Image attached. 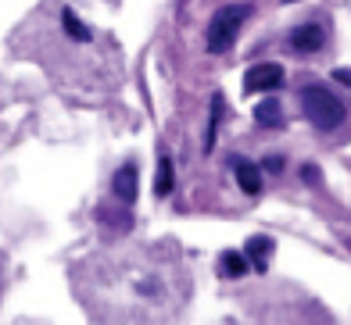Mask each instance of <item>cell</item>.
<instances>
[{"label": "cell", "instance_id": "9", "mask_svg": "<svg viewBox=\"0 0 351 325\" xmlns=\"http://www.w3.org/2000/svg\"><path fill=\"white\" fill-rule=\"evenodd\" d=\"M247 268H251V265H247V257H244L241 250H226V254L219 257V272L226 275V279H241Z\"/></svg>", "mask_w": 351, "mask_h": 325}, {"label": "cell", "instance_id": "14", "mask_svg": "<svg viewBox=\"0 0 351 325\" xmlns=\"http://www.w3.org/2000/svg\"><path fill=\"white\" fill-rule=\"evenodd\" d=\"M265 168H269V172H280V168H283V157H276V154L265 157Z\"/></svg>", "mask_w": 351, "mask_h": 325}, {"label": "cell", "instance_id": "6", "mask_svg": "<svg viewBox=\"0 0 351 325\" xmlns=\"http://www.w3.org/2000/svg\"><path fill=\"white\" fill-rule=\"evenodd\" d=\"M111 190H115V197L122 204H133L136 200V165H122L111 179Z\"/></svg>", "mask_w": 351, "mask_h": 325}, {"label": "cell", "instance_id": "1", "mask_svg": "<svg viewBox=\"0 0 351 325\" xmlns=\"http://www.w3.org/2000/svg\"><path fill=\"white\" fill-rule=\"evenodd\" d=\"M301 111H305V118H308L315 129H323V133L344 125V118H348L341 96L330 93L326 86H315V83L301 90Z\"/></svg>", "mask_w": 351, "mask_h": 325}, {"label": "cell", "instance_id": "4", "mask_svg": "<svg viewBox=\"0 0 351 325\" xmlns=\"http://www.w3.org/2000/svg\"><path fill=\"white\" fill-rule=\"evenodd\" d=\"M323 43H326V32H323V25H315V22L298 25L291 32V51L294 54H315V51H323Z\"/></svg>", "mask_w": 351, "mask_h": 325}, {"label": "cell", "instance_id": "2", "mask_svg": "<svg viewBox=\"0 0 351 325\" xmlns=\"http://www.w3.org/2000/svg\"><path fill=\"white\" fill-rule=\"evenodd\" d=\"M254 4H247V0H237V4H226L219 8L212 14V25H208V51L212 54H226L230 47L237 43V36H241V25L251 18Z\"/></svg>", "mask_w": 351, "mask_h": 325}, {"label": "cell", "instance_id": "12", "mask_svg": "<svg viewBox=\"0 0 351 325\" xmlns=\"http://www.w3.org/2000/svg\"><path fill=\"white\" fill-rule=\"evenodd\" d=\"M61 25H65V32H69L72 40H79V43H86V40H90V29H86L83 22H79L72 11H65V14H61Z\"/></svg>", "mask_w": 351, "mask_h": 325}, {"label": "cell", "instance_id": "10", "mask_svg": "<svg viewBox=\"0 0 351 325\" xmlns=\"http://www.w3.org/2000/svg\"><path fill=\"white\" fill-rule=\"evenodd\" d=\"M176 186V172H172V161L169 157H158V179H154V193L158 197H169Z\"/></svg>", "mask_w": 351, "mask_h": 325}, {"label": "cell", "instance_id": "5", "mask_svg": "<svg viewBox=\"0 0 351 325\" xmlns=\"http://www.w3.org/2000/svg\"><path fill=\"white\" fill-rule=\"evenodd\" d=\"M244 257H247V265H251L254 272H269V257H273V239H269V236H251Z\"/></svg>", "mask_w": 351, "mask_h": 325}, {"label": "cell", "instance_id": "3", "mask_svg": "<svg viewBox=\"0 0 351 325\" xmlns=\"http://www.w3.org/2000/svg\"><path fill=\"white\" fill-rule=\"evenodd\" d=\"M283 86V68L273 61L265 64H251L244 72V90L247 93H269V90H280Z\"/></svg>", "mask_w": 351, "mask_h": 325}, {"label": "cell", "instance_id": "8", "mask_svg": "<svg viewBox=\"0 0 351 325\" xmlns=\"http://www.w3.org/2000/svg\"><path fill=\"white\" fill-rule=\"evenodd\" d=\"M254 122L265 125V129H276V125H283V107H280L276 96H265V101L254 104Z\"/></svg>", "mask_w": 351, "mask_h": 325}, {"label": "cell", "instance_id": "13", "mask_svg": "<svg viewBox=\"0 0 351 325\" xmlns=\"http://www.w3.org/2000/svg\"><path fill=\"white\" fill-rule=\"evenodd\" d=\"M301 175H305V179H308L312 186L319 183V168H315V165H305V168H301Z\"/></svg>", "mask_w": 351, "mask_h": 325}, {"label": "cell", "instance_id": "7", "mask_svg": "<svg viewBox=\"0 0 351 325\" xmlns=\"http://www.w3.org/2000/svg\"><path fill=\"white\" fill-rule=\"evenodd\" d=\"M233 172H237V183H241V190L244 193H262V168L258 165H251V161H244V157H237L233 161Z\"/></svg>", "mask_w": 351, "mask_h": 325}, {"label": "cell", "instance_id": "16", "mask_svg": "<svg viewBox=\"0 0 351 325\" xmlns=\"http://www.w3.org/2000/svg\"><path fill=\"white\" fill-rule=\"evenodd\" d=\"M283 4H298V0H283Z\"/></svg>", "mask_w": 351, "mask_h": 325}, {"label": "cell", "instance_id": "11", "mask_svg": "<svg viewBox=\"0 0 351 325\" xmlns=\"http://www.w3.org/2000/svg\"><path fill=\"white\" fill-rule=\"evenodd\" d=\"M222 111H226V104H222V93H215V96H212V118H208V136H204V151H208V154H212V147H215V133H219Z\"/></svg>", "mask_w": 351, "mask_h": 325}, {"label": "cell", "instance_id": "15", "mask_svg": "<svg viewBox=\"0 0 351 325\" xmlns=\"http://www.w3.org/2000/svg\"><path fill=\"white\" fill-rule=\"evenodd\" d=\"M333 79H337V83H344V86H351V72H348V68H337V72H333Z\"/></svg>", "mask_w": 351, "mask_h": 325}]
</instances>
